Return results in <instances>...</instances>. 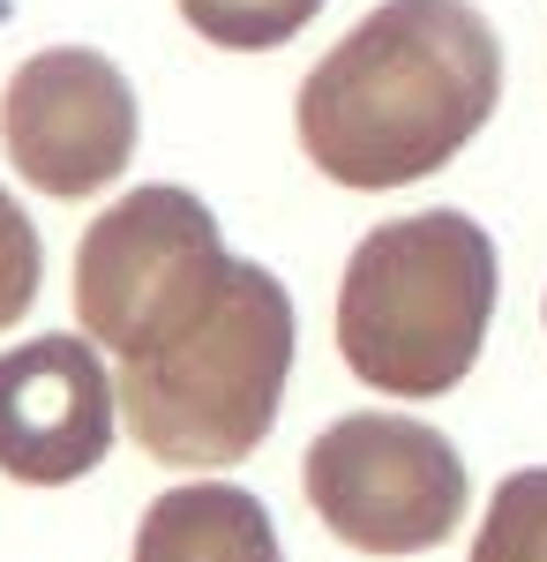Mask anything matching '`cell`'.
I'll use <instances>...</instances> for the list:
<instances>
[{
	"instance_id": "1",
	"label": "cell",
	"mask_w": 547,
	"mask_h": 562,
	"mask_svg": "<svg viewBox=\"0 0 547 562\" xmlns=\"http://www.w3.org/2000/svg\"><path fill=\"white\" fill-rule=\"evenodd\" d=\"M76 315L121 360V420L158 465L217 473L278 428L300 346L293 293L263 262L225 256L203 195L150 180L90 217Z\"/></svg>"
},
{
	"instance_id": "2",
	"label": "cell",
	"mask_w": 547,
	"mask_h": 562,
	"mask_svg": "<svg viewBox=\"0 0 547 562\" xmlns=\"http://www.w3.org/2000/svg\"><path fill=\"white\" fill-rule=\"evenodd\" d=\"M503 45L472 0H382L308 68L293 128L337 188H413L495 121Z\"/></svg>"
},
{
	"instance_id": "3",
	"label": "cell",
	"mask_w": 547,
	"mask_h": 562,
	"mask_svg": "<svg viewBox=\"0 0 547 562\" xmlns=\"http://www.w3.org/2000/svg\"><path fill=\"white\" fill-rule=\"evenodd\" d=\"M495 240L465 211L360 233L337 285V352L382 397H443L472 375L495 323Z\"/></svg>"
},
{
	"instance_id": "4",
	"label": "cell",
	"mask_w": 547,
	"mask_h": 562,
	"mask_svg": "<svg viewBox=\"0 0 547 562\" xmlns=\"http://www.w3.org/2000/svg\"><path fill=\"white\" fill-rule=\"evenodd\" d=\"M308 503L360 555H421L465 525L458 442L405 413H345L308 442Z\"/></svg>"
},
{
	"instance_id": "5",
	"label": "cell",
	"mask_w": 547,
	"mask_h": 562,
	"mask_svg": "<svg viewBox=\"0 0 547 562\" xmlns=\"http://www.w3.org/2000/svg\"><path fill=\"white\" fill-rule=\"evenodd\" d=\"M8 166L38 195H98L135 158V90L90 45H45L0 90Z\"/></svg>"
},
{
	"instance_id": "6",
	"label": "cell",
	"mask_w": 547,
	"mask_h": 562,
	"mask_svg": "<svg viewBox=\"0 0 547 562\" xmlns=\"http://www.w3.org/2000/svg\"><path fill=\"white\" fill-rule=\"evenodd\" d=\"M121 390L90 338H31L0 352V473L23 487H68L105 465Z\"/></svg>"
},
{
	"instance_id": "7",
	"label": "cell",
	"mask_w": 547,
	"mask_h": 562,
	"mask_svg": "<svg viewBox=\"0 0 547 562\" xmlns=\"http://www.w3.org/2000/svg\"><path fill=\"white\" fill-rule=\"evenodd\" d=\"M135 562H286L278 525L233 480H180L135 525Z\"/></svg>"
},
{
	"instance_id": "8",
	"label": "cell",
	"mask_w": 547,
	"mask_h": 562,
	"mask_svg": "<svg viewBox=\"0 0 547 562\" xmlns=\"http://www.w3.org/2000/svg\"><path fill=\"white\" fill-rule=\"evenodd\" d=\"M472 562H547V465H525L488 495Z\"/></svg>"
},
{
	"instance_id": "9",
	"label": "cell",
	"mask_w": 547,
	"mask_h": 562,
	"mask_svg": "<svg viewBox=\"0 0 547 562\" xmlns=\"http://www.w3.org/2000/svg\"><path fill=\"white\" fill-rule=\"evenodd\" d=\"M180 15L225 53H270V45L300 38L323 15V0H180Z\"/></svg>"
},
{
	"instance_id": "10",
	"label": "cell",
	"mask_w": 547,
	"mask_h": 562,
	"mask_svg": "<svg viewBox=\"0 0 547 562\" xmlns=\"http://www.w3.org/2000/svg\"><path fill=\"white\" fill-rule=\"evenodd\" d=\"M38 278H45V248H38V225L23 217V203L0 188V330H15L31 301H38Z\"/></svg>"
}]
</instances>
